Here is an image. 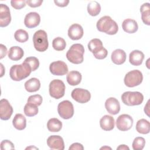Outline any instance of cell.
<instances>
[{
  "mask_svg": "<svg viewBox=\"0 0 150 150\" xmlns=\"http://www.w3.org/2000/svg\"><path fill=\"white\" fill-rule=\"evenodd\" d=\"M96 26L98 31L110 35L116 34L118 30L117 23L109 16L101 17L97 21Z\"/></svg>",
  "mask_w": 150,
  "mask_h": 150,
  "instance_id": "1",
  "label": "cell"
},
{
  "mask_svg": "<svg viewBox=\"0 0 150 150\" xmlns=\"http://www.w3.org/2000/svg\"><path fill=\"white\" fill-rule=\"evenodd\" d=\"M32 69L30 66L23 62L21 64L12 66L9 70V76L13 81H19L28 77Z\"/></svg>",
  "mask_w": 150,
  "mask_h": 150,
  "instance_id": "2",
  "label": "cell"
},
{
  "mask_svg": "<svg viewBox=\"0 0 150 150\" xmlns=\"http://www.w3.org/2000/svg\"><path fill=\"white\" fill-rule=\"evenodd\" d=\"M84 48L81 44L76 43L71 45L66 53L67 60L73 64H80L84 60Z\"/></svg>",
  "mask_w": 150,
  "mask_h": 150,
  "instance_id": "3",
  "label": "cell"
},
{
  "mask_svg": "<svg viewBox=\"0 0 150 150\" xmlns=\"http://www.w3.org/2000/svg\"><path fill=\"white\" fill-rule=\"evenodd\" d=\"M33 42L35 49L40 52L46 51L49 46L47 35L43 30L36 31L33 36Z\"/></svg>",
  "mask_w": 150,
  "mask_h": 150,
  "instance_id": "4",
  "label": "cell"
},
{
  "mask_svg": "<svg viewBox=\"0 0 150 150\" xmlns=\"http://www.w3.org/2000/svg\"><path fill=\"white\" fill-rule=\"evenodd\" d=\"M121 100L128 106L138 105L142 103L144 96L139 91H126L122 94Z\"/></svg>",
  "mask_w": 150,
  "mask_h": 150,
  "instance_id": "5",
  "label": "cell"
},
{
  "mask_svg": "<svg viewBox=\"0 0 150 150\" xmlns=\"http://www.w3.org/2000/svg\"><path fill=\"white\" fill-rule=\"evenodd\" d=\"M66 87L63 81L59 79L53 80L49 84V94L56 99H59L64 95Z\"/></svg>",
  "mask_w": 150,
  "mask_h": 150,
  "instance_id": "6",
  "label": "cell"
},
{
  "mask_svg": "<svg viewBox=\"0 0 150 150\" xmlns=\"http://www.w3.org/2000/svg\"><path fill=\"white\" fill-rule=\"evenodd\" d=\"M143 80L142 73L138 70H134L127 73L124 77V81L126 86L134 87L139 85Z\"/></svg>",
  "mask_w": 150,
  "mask_h": 150,
  "instance_id": "7",
  "label": "cell"
},
{
  "mask_svg": "<svg viewBox=\"0 0 150 150\" xmlns=\"http://www.w3.org/2000/svg\"><path fill=\"white\" fill-rule=\"evenodd\" d=\"M57 111L60 117L62 118L70 119L74 115L73 105L70 101L64 100L58 104Z\"/></svg>",
  "mask_w": 150,
  "mask_h": 150,
  "instance_id": "8",
  "label": "cell"
},
{
  "mask_svg": "<svg viewBox=\"0 0 150 150\" xmlns=\"http://www.w3.org/2000/svg\"><path fill=\"white\" fill-rule=\"evenodd\" d=\"M133 119L128 114H121L117 119V128L122 131H126L131 128L133 125Z\"/></svg>",
  "mask_w": 150,
  "mask_h": 150,
  "instance_id": "9",
  "label": "cell"
},
{
  "mask_svg": "<svg viewBox=\"0 0 150 150\" xmlns=\"http://www.w3.org/2000/svg\"><path fill=\"white\" fill-rule=\"evenodd\" d=\"M71 96L73 100L81 104L87 103L91 98V94L89 91L80 88H74L71 91Z\"/></svg>",
  "mask_w": 150,
  "mask_h": 150,
  "instance_id": "10",
  "label": "cell"
},
{
  "mask_svg": "<svg viewBox=\"0 0 150 150\" xmlns=\"http://www.w3.org/2000/svg\"><path fill=\"white\" fill-rule=\"evenodd\" d=\"M49 70L50 73L54 76H63L67 73L68 67L64 62L58 60L50 63Z\"/></svg>",
  "mask_w": 150,
  "mask_h": 150,
  "instance_id": "11",
  "label": "cell"
},
{
  "mask_svg": "<svg viewBox=\"0 0 150 150\" xmlns=\"http://www.w3.org/2000/svg\"><path fill=\"white\" fill-rule=\"evenodd\" d=\"M13 113V108L9 102L5 98L0 101V118L2 120H9Z\"/></svg>",
  "mask_w": 150,
  "mask_h": 150,
  "instance_id": "12",
  "label": "cell"
},
{
  "mask_svg": "<svg viewBox=\"0 0 150 150\" xmlns=\"http://www.w3.org/2000/svg\"><path fill=\"white\" fill-rule=\"evenodd\" d=\"M11 21V16L9 7L1 4L0 5V26L1 28L7 26Z\"/></svg>",
  "mask_w": 150,
  "mask_h": 150,
  "instance_id": "13",
  "label": "cell"
},
{
  "mask_svg": "<svg viewBox=\"0 0 150 150\" xmlns=\"http://www.w3.org/2000/svg\"><path fill=\"white\" fill-rule=\"evenodd\" d=\"M40 22L39 14L35 12H31L26 15L24 19V23L28 28H34L38 26Z\"/></svg>",
  "mask_w": 150,
  "mask_h": 150,
  "instance_id": "14",
  "label": "cell"
},
{
  "mask_svg": "<svg viewBox=\"0 0 150 150\" xmlns=\"http://www.w3.org/2000/svg\"><path fill=\"white\" fill-rule=\"evenodd\" d=\"M47 144L52 149L63 150L64 143L63 138L59 135H51L47 139Z\"/></svg>",
  "mask_w": 150,
  "mask_h": 150,
  "instance_id": "15",
  "label": "cell"
},
{
  "mask_svg": "<svg viewBox=\"0 0 150 150\" xmlns=\"http://www.w3.org/2000/svg\"><path fill=\"white\" fill-rule=\"evenodd\" d=\"M105 107L110 114L116 115L120 111V104L117 99L114 97H110L106 100Z\"/></svg>",
  "mask_w": 150,
  "mask_h": 150,
  "instance_id": "16",
  "label": "cell"
},
{
  "mask_svg": "<svg viewBox=\"0 0 150 150\" xmlns=\"http://www.w3.org/2000/svg\"><path fill=\"white\" fill-rule=\"evenodd\" d=\"M83 29L82 26L77 23L71 25L68 30L69 37L74 40L80 39L83 36Z\"/></svg>",
  "mask_w": 150,
  "mask_h": 150,
  "instance_id": "17",
  "label": "cell"
},
{
  "mask_svg": "<svg viewBox=\"0 0 150 150\" xmlns=\"http://www.w3.org/2000/svg\"><path fill=\"white\" fill-rule=\"evenodd\" d=\"M144 59V54L138 50L132 51L129 55V63L133 66H139L142 63Z\"/></svg>",
  "mask_w": 150,
  "mask_h": 150,
  "instance_id": "18",
  "label": "cell"
},
{
  "mask_svg": "<svg viewBox=\"0 0 150 150\" xmlns=\"http://www.w3.org/2000/svg\"><path fill=\"white\" fill-rule=\"evenodd\" d=\"M100 125L101 129L104 131H111L114 128L115 121L114 118L108 115H104L100 120Z\"/></svg>",
  "mask_w": 150,
  "mask_h": 150,
  "instance_id": "19",
  "label": "cell"
},
{
  "mask_svg": "<svg viewBox=\"0 0 150 150\" xmlns=\"http://www.w3.org/2000/svg\"><path fill=\"white\" fill-rule=\"evenodd\" d=\"M111 60L112 62L117 65L123 64L126 60V53L125 52L120 49H116L111 53Z\"/></svg>",
  "mask_w": 150,
  "mask_h": 150,
  "instance_id": "20",
  "label": "cell"
},
{
  "mask_svg": "<svg viewBox=\"0 0 150 150\" xmlns=\"http://www.w3.org/2000/svg\"><path fill=\"white\" fill-rule=\"evenodd\" d=\"M122 29L127 33H134L138 30V25L137 22L132 19H126L122 23Z\"/></svg>",
  "mask_w": 150,
  "mask_h": 150,
  "instance_id": "21",
  "label": "cell"
},
{
  "mask_svg": "<svg viewBox=\"0 0 150 150\" xmlns=\"http://www.w3.org/2000/svg\"><path fill=\"white\" fill-rule=\"evenodd\" d=\"M81 74L78 71H71L68 73L66 80L70 86H76L80 83L81 81Z\"/></svg>",
  "mask_w": 150,
  "mask_h": 150,
  "instance_id": "22",
  "label": "cell"
},
{
  "mask_svg": "<svg viewBox=\"0 0 150 150\" xmlns=\"http://www.w3.org/2000/svg\"><path fill=\"white\" fill-rule=\"evenodd\" d=\"M40 87V82L39 79L33 77L26 81L25 83V88L28 92L32 93L37 91Z\"/></svg>",
  "mask_w": 150,
  "mask_h": 150,
  "instance_id": "23",
  "label": "cell"
},
{
  "mask_svg": "<svg viewBox=\"0 0 150 150\" xmlns=\"http://www.w3.org/2000/svg\"><path fill=\"white\" fill-rule=\"evenodd\" d=\"M24 54L23 49L19 46H12L8 52L9 58L13 61H18L22 58Z\"/></svg>",
  "mask_w": 150,
  "mask_h": 150,
  "instance_id": "24",
  "label": "cell"
},
{
  "mask_svg": "<svg viewBox=\"0 0 150 150\" xmlns=\"http://www.w3.org/2000/svg\"><path fill=\"white\" fill-rule=\"evenodd\" d=\"M12 124L16 129L23 130L26 126V118L22 114H16L12 120Z\"/></svg>",
  "mask_w": 150,
  "mask_h": 150,
  "instance_id": "25",
  "label": "cell"
},
{
  "mask_svg": "<svg viewBox=\"0 0 150 150\" xmlns=\"http://www.w3.org/2000/svg\"><path fill=\"white\" fill-rule=\"evenodd\" d=\"M140 12L144 23L150 25V4L148 2L143 4L140 8Z\"/></svg>",
  "mask_w": 150,
  "mask_h": 150,
  "instance_id": "26",
  "label": "cell"
},
{
  "mask_svg": "<svg viewBox=\"0 0 150 150\" xmlns=\"http://www.w3.org/2000/svg\"><path fill=\"white\" fill-rule=\"evenodd\" d=\"M136 130L138 133L142 134H148L150 131V123L145 119L138 120L136 124Z\"/></svg>",
  "mask_w": 150,
  "mask_h": 150,
  "instance_id": "27",
  "label": "cell"
},
{
  "mask_svg": "<svg viewBox=\"0 0 150 150\" xmlns=\"http://www.w3.org/2000/svg\"><path fill=\"white\" fill-rule=\"evenodd\" d=\"M47 128L50 132H59L62 128V122L56 118H50L47 123Z\"/></svg>",
  "mask_w": 150,
  "mask_h": 150,
  "instance_id": "28",
  "label": "cell"
},
{
  "mask_svg": "<svg viewBox=\"0 0 150 150\" xmlns=\"http://www.w3.org/2000/svg\"><path fill=\"white\" fill-rule=\"evenodd\" d=\"M88 48L93 54L96 53L103 47V43L99 39H93L88 43Z\"/></svg>",
  "mask_w": 150,
  "mask_h": 150,
  "instance_id": "29",
  "label": "cell"
},
{
  "mask_svg": "<svg viewBox=\"0 0 150 150\" xmlns=\"http://www.w3.org/2000/svg\"><path fill=\"white\" fill-rule=\"evenodd\" d=\"M87 11L91 16H96L100 13L101 11V6L97 1H92L90 2L87 5Z\"/></svg>",
  "mask_w": 150,
  "mask_h": 150,
  "instance_id": "30",
  "label": "cell"
},
{
  "mask_svg": "<svg viewBox=\"0 0 150 150\" xmlns=\"http://www.w3.org/2000/svg\"><path fill=\"white\" fill-rule=\"evenodd\" d=\"M66 46V41L60 37H57L53 40L52 46L53 49L57 51L63 50Z\"/></svg>",
  "mask_w": 150,
  "mask_h": 150,
  "instance_id": "31",
  "label": "cell"
},
{
  "mask_svg": "<svg viewBox=\"0 0 150 150\" xmlns=\"http://www.w3.org/2000/svg\"><path fill=\"white\" fill-rule=\"evenodd\" d=\"M38 106L28 103L24 107V113L28 117H33L38 113Z\"/></svg>",
  "mask_w": 150,
  "mask_h": 150,
  "instance_id": "32",
  "label": "cell"
},
{
  "mask_svg": "<svg viewBox=\"0 0 150 150\" xmlns=\"http://www.w3.org/2000/svg\"><path fill=\"white\" fill-rule=\"evenodd\" d=\"M14 37L16 41L21 43L26 42L29 39L28 32L23 29L17 30L14 34Z\"/></svg>",
  "mask_w": 150,
  "mask_h": 150,
  "instance_id": "33",
  "label": "cell"
},
{
  "mask_svg": "<svg viewBox=\"0 0 150 150\" xmlns=\"http://www.w3.org/2000/svg\"><path fill=\"white\" fill-rule=\"evenodd\" d=\"M145 145V140L143 137H136L132 142V148L134 150H141Z\"/></svg>",
  "mask_w": 150,
  "mask_h": 150,
  "instance_id": "34",
  "label": "cell"
},
{
  "mask_svg": "<svg viewBox=\"0 0 150 150\" xmlns=\"http://www.w3.org/2000/svg\"><path fill=\"white\" fill-rule=\"evenodd\" d=\"M24 62L28 63L30 66V67H31L32 71H35L38 69L39 66V60L36 57L32 56V57H26L25 59Z\"/></svg>",
  "mask_w": 150,
  "mask_h": 150,
  "instance_id": "35",
  "label": "cell"
},
{
  "mask_svg": "<svg viewBox=\"0 0 150 150\" xmlns=\"http://www.w3.org/2000/svg\"><path fill=\"white\" fill-rule=\"evenodd\" d=\"M42 97L39 94H35L30 96L28 97L27 103L29 104H32L37 106H39L42 103Z\"/></svg>",
  "mask_w": 150,
  "mask_h": 150,
  "instance_id": "36",
  "label": "cell"
},
{
  "mask_svg": "<svg viewBox=\"0 0 150 150\" xmlns=\"http://www.w3.org/2000/svg\"><path fill=\"white\" fill-rule=\"evenodd\" d=\"M11 4L13 8L16 9H21L26 6V1H24V0H19V1L12 0L11 1Z\"/></svg>",
  "mask_w": 150,
  "mask_h": 150,
  "instance_id": "37",
  "label": "cell"
},
{
  "mask_svg": "<svg viewBox=\"0 0 150 150\" xmlns=\"http://www.w3.org/2000/svg\"><path fill=\"white\" fill-rule=\"evenodd\" d=\"M1 149L2 150H9V149H15L14 145L13 143L10 141L9 140H3L1 142Z\"/></svg>",
  "mask_w": 150,
  "mask_h": 150,
  "instance_id": "38",
  "label": "cell"
},
{
  "mask_svg": "<svg viewBox=\"0 0 150 150\" xmlns=\"http://www.w3.org/2000/svg\"><path fill=\"white\" fill-rule=\"evenodd\" d=\"M107 54H108V51L104 47L101 50H100L98 52H97L96 53L93 54L94 56L96 59H99V60H101V59H105L107 57Z\"/></svg>",
  "mask_w": 150,
  "mask_h": 150,
  "instance_id": "39",
  "label": "cell"
},
{
  "mask_svg": "<svg viewBox=\"0 0 150 150\" xmlns=\"http://www.w3.org/2000/svg\"><path fill=\"white\" fill-rule=\"evenodd\" d=\"M26 3L30 7L36 8L40 6L43 3V0H27Z\"/></svg>",
  "mask_w": 150,
  "mask_h": 150,
  "instance_id": "40",
  "label": "cell"
},
{
  "mask_svg": "<svg viewBox=\"0 0 150 150\" xmlns=\"http://www.w3.org/2000/svg\"><path fill=\"white\" fill-rule=\"evenodd\" d=\"M69 150H76V149H77V150H83L84 149V147L83 146L82 144H80V143H78V142H76V143H73V144H71L70 145V146L69 147Z\"/></svg>",
  "mask_w": 150,
  "mask_h": 150,
  "instance_id": "41",
  "label": "cell"
},
{
  "mask_svg": "<svg viewBox=\"0 0 150 150\" xmlns=\"http://www.w3.org/2000/svg\"><path fill=\"white\" fill-rule=\"evenodd\" d=\"M54 2L58 6L64 7V6H66L69 4V0H61V1L54 0Z\"/></svg>",
  "mask_w": 150,
  "mask_h": 150,
  "instance_id": "42",
  "label": "cell"
},
{
  "mask_svg": "<svg viewBox=\"0 0 150 150\" xmlns=\"http://www.w3.org/2000/svg\"><path fill=\"white\" fill-rule=\"evenodd\" d=\"M0 47H1V57H0V59H1L6 56V54L7 53V49H6V47L5 46H4V45H2V44L0 45Z\"/></svg>",
  "mask_w": 150,
  "mask_h": 150,
  "instance_id": "43",
  "label": "cell"
},
{
  "mask_svg": "<svg viewBox=\"0 0 150 150\" xmlns=\"http://www.w3.org/2000/svg\"><path fill=\"white\" fill-rule=\"evenodd\" d=\"M117 149H121V150H125V149H128L129 150V148L128 146H127L125 145H120L117 148Z\"/></svg>",
  "mask_w": 150,
  "mask_h": 150,
  "instance_id": "44",
  "label": "cell"
},
{
  "mask_svg": "<svg viewBox=\"0 0 150 150\" xmlns=\"http://www.w3.org/2000/svg\"><path fill=\"white\" fill-rule=\"evenodd\" d=\"M30 148H35V149H38V148H36V147H32V146H30V147H27L26 149H30Z\"/></svg>",
  "mask_w": 150,
  "mask_h": 150,
  "instance_id": "45",
  "label": "cell"
},
{
  "mask_svg": "<svg viewBox=\"0 0 150 150\" xmlns=\"http://www.w3.org/2000/svg\"><path fill=\"white\" fill-rule=\"evenodd\" d=\"M105 148H108H108H110V149H111V148H109V147H107V146H105V147H102V148H101L100 149H105Z\"/></svg>",
  "mask_w": 150,
  "mask_h": 150,
  "instance_id": "46",
  "label": "cell"
}]
</instances>
